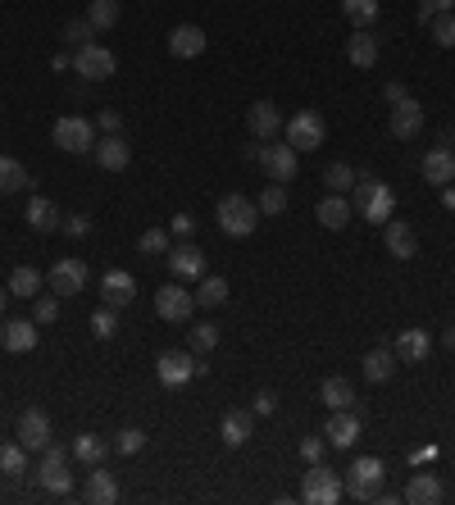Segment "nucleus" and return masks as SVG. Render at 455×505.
Here are the masks:
<instances>
[{"label":"nucleus","instance_id":"nucleus-1","mask_svg":"<svg viewBox=\"0 0 455 505\" xmlns=\"http://www.w3.org/2000/svg\"><path fill=\"white\" fill-rule=\"evenodd\" d=\"M351 192H355V196H351V210H355L360 219H369V223H387V219H391L396 192H391L387 183H378V178H355Z\"/></svg>","mask_w":455,"mask_h":505},{"label":"nucleus","instance_id":"nucleus-2","mask_svg":"<svg viewBox=\"0 0 455 505\" xmlns=\"http://www.w3.org/2000/svg\"><path fill=\"white\" fill-rule=\"evenodd\" d=\"M214 214H219V233H223V237H251V233L260 228V205L246 201V196H237V192L223 196Z\"/></svg>","mask_w":455,"mask_h":505},{"label":"nucleus","instance_id":"nucleus-3","mask_svg":"<svg viewBox=\"0 0 455 505\" xmlns=\"http://www.w3.org/2000/svg\"><path fill=\"white\" fill-rule=\"evenodd\" d=\"M341 496H346V482L337 478V469H328L323 460L310 464V473L301 478V500H310V505H337Z\"/></svg>","mask_w":455,"mask_h":505},{"label":"nucleus","instance_id":"nucleus-4","mask_svg":"<svg viewBox=\"0 0 455 505\" xmlns=\"http://www.w3.org/2000/svg\"><path fill=\"white\" fill-rule=\"evenodd\" d=\"M69 455H74V451H64L60 441H46V451H42V469H37V478H42V487H46L51 496H69V491H74Z\"/></svg>","mask_w":455,"mask_h":505},{"label":"nucleus","instance_id":"nucleus-5","mask_svg":"<svg viewBox=\"0 0 455 505\" xmlns=\"http://www.w3.org/2000/svg\"><path fill=\"white\" fill-rule=\"evenodd\" d=\"M51 137H55V146H60V151H69V155L96 151V124H92V119H83V114H64V119H55Z\"/></svg>","mask_w":455,"mask_h":505},{"label":"nucleus","instance_id":"nucleus-6","mask_svg":"<svg viewBox=\"0 0 455 505\" xmlns=\"http://www.w3.org/2000/svg\"><path fill=\"white\" fill-rule=\"evenodd\" d=\"M382 460L378 455H360L351 469H346V496H355V500H378V491H382Z\"/></svg>","mask_w":455,"mask_h":505},{"label":"nucleus","instance_id":"nucleus-7","mask_svg":"<svg viewBox=\"0 0 455 505\" xmlns=\"http://www.w3.org/2000/svg\"><path fill=\"white\" fill-rule=\"evenodd\" d=\"M282 128H287V146H296V151H319L328 137V124L319 110H296Z\"/></svg>","mask_w":455,"mask_h":505},{"label":"nucleus","instance_id":"nucleus-8","mask_svg":"<svg viewBox=\"0 0 455 505\" xmlns=\"http://www.w3.org/2000/svg\"><path fill=\"white\" fill-rule=\"evenodd\" d=\"M260 160V169L269 173V183H292L296 178V169H301V151L296 146H278V142H264V151L255 155Z\"/></svg>","mask_w":455,"mask_h":505},{"label":"nucleus","instance_id":"nucleus-9","mask_svg":"<svg viewBox=\"0 0 455 505\" xmlns=\"http://www.w3.org/2000/svg\"><path fill=\"white\" fill-rule=\"evenodd\" d=\"M74 69H78L87 83H105V78L119 69V60H114V51H110V46H101V42H87L83 51H74Z\"/></svg>","mask_w":455,"mask_h":505},{"label":"nucleus","instance_id":"nucleus-10","mask_svg":"<svg viewBox=\"0 0 455 505\" xmlns=\"http://www.w3.org/2000/svg\"><path fill=\"white\" fill-rule=\"evenodd\" d=\"M46 282H51L55 296H78V292L87 287V264H83L78 255H60V260L51 264Z\"/></svg>","mask_w":455,"mask_h":505},{"label":"nucleus","instance_id":"nucleus-11","mask_svg":"<svg viewBox=\"0 0 455 505\" xmlns=\"http://www.w3.org/2000/svg\"><path fill=\"white\" fill-rule=\"evenodd\" d=\"M192 310H196V292H187V287H178V282H169V287L155 292V314H160L164 323H187Z\"/></svg>","mask_w":455,"mask_h":505},{"label":"nucleus","instance_id":"nucleus-12","mask_svg":"<svg viewBox=\"0 0 455 505\" xmlns=\"http://www.w3.org/2000/svg\"><path fill=\"white\" fill-rule=\"evenodd\" d=\"M360 432H364V414L360 410H332V419L323 423V437L337 451H351L360 441Z\"/></svg>","mask_w":455,"mask_h":505},{"label":"nucleus","instance_id":"nucleus-13","mask_svg":"<svg viewBox=\"0 0 455 505\" xmlns=\"http://www.w3.org/2000/svg\"><path fill=\"white\" fill-rule=\"evenodd\" d=\"M133 296H137V278H133L128 269H110V273L101 278V301H105L110 310L133 305Z\"/></svg>","mask_w":455,"mask_h":505},{"label":"nucleus","instance_id":"nucleus-14","mask_svg":"<svg viewBox=\"0 0 455 505\" xmlns=\"http://www.w3.org/2000/svg\"><path fill=\"white\" fill-rule=\"evenodd\" d=\"M155 373H160L164 387H183V382H192L196 360H192V351H164V355L155 360Z\"/></svg>","mask_w":455,"mask_h":505},{"label":"nucleus","instance_id":"nucleus-15","mask_svg":"<svg viewBox=\"0 0 455 505\" xmlns=\"http://www.w3.org/2000/svg\"><path fill=\"white\" fill-rule=\"evenodd\" d=\"M387 128H391V137H401V142L419 137V133H423V105L405 96L401 105H391V119H387Z\"/></svg>","mask_w":455,"mask_h":505},{"label":"nucleus","instance_id":"nucleus-16","mask_svg":"<svg viewBox=\"0 0 455 505\" xmlns=\"http://www.w3.org/2000/svg\"><path fill=\"white\" fill-rule=\"evenodd\" d=\"M83 496H87L92 505H114V500H119V478L105 469V460L92 464V473H87V482H83Z\"/></svg>","mask_w":455,"mask_h":505},{"label":"nucleus","instance_id":"nucleus-17","mask_svg":"<svg viewBox=\"0 0 455 505\" xmlns=\"http://www.w3.org/2000/svg\"><path fill=\"white\" fill-rule=\"evenodd\" d=\"M246 128H251L260 142H273V137L282 133V114H278V105H269V101H255V105L246 110Z\"/></svg>","mask_w":455,"mask_h":505},{"label":"nucleus","instance_id":"nucleus-18","mask_svg":"<svg viewBox=\"0 0 455 505\" xmlns=\"http://www.w3.org/2000/svg\"><path fill=\"white\" fill-rule=\"evenodd\" d=\"M382 228H387L382 242H387V251H391L396 260H414V255H419V237H414V228H410L405 219H387Z\"/></svg>","mask_w":455,"mask_h":505},{"label":"nucleus","instance_id":"nucleus-19","mask_svg":"<svg viewBox=\"0 0 455 505\" xmlns=\"http://www.w3.org/2000/svg\"><path fill=\"white\" fill-rule=\"evenodd\" d=\"M169 269H173V278H192V282H201V278H205V251H196L192 242H183V246L169 251Z\"/></svg>","mask_w":455,"mask_h":505},{"label":"nucleus","instance_id":"nucleus-20","mask_svg":"<svg viewBox=\"0 0 455 505\" xmlns=\"http://www.w3.org/2000/svg\"><path fill=\"white\" fill-rule=\"evenodd\" d=\"M0 346L24 355L37 346V319H10V323H0Z\"/></svg>","mask_w":455,"mask_h":505},{"label":"nucleus","instance_id":"nucleus-21","mask_svg":"<svg viewBox=\"0 0 455 505\" xmlns=\"http://www.w3.org/2000/svg\"><path fill=\"white\" fill-rule=\"evenodd\" d=\"M423 178H428L432 187H450V183H455V151H450V146H432V151L423 155Z\"/></svg>","mask_w":455,"mask_h":505},{"label":"nucleus","instance_id":"nucleus-22","mask_svg":"<svg viewBox=\"0 0 455 505\" xmlns=\"http://www.w3.org/2000/svg\"><path fill=\"white\" fill-rule=\"evenodd\" d=\"M205 51V33L196 28V24H178L173 33H169V55L173 60H196Z\"/></svg>","mask_w":455,"mask_h":505},{"label":"nucleus","instance_id":"nucleus-23","mask_svg":"<svg viewBox=\"0 0 455 505\" xmlns=\"http://www.w3.org/2000/svg\"><path fill=\"white\" fill-rule=\"evenodd\" d=\"M391 351H396V360H401V364H423V360H428V351H432V337H428L423 328H405V332L396 337V346H391Z\"/></svg>","mask_w":455,"mask_h":505},{"label":"nucleus","instance_id":"nucleus-24","mask_svg":"<svg viewBox=\"0 0 455 505\" xmlns=\"http://www.w3.org/2000/svg\"><path fill=\"white\" fill-rule=\"evenodd\" d=\"M19 441H24L28 451H46V441H51V419H46V410H24V419H19Z\"/></svg>","mask_w":455,"mask_h":505},{"label":"nucleus","instance_id":"nucleus-25","mask_svg":"<svg viewBox=\"0 0 455 505\" xmlns=\"http://www.w3.org/2000/svg\"><path fill=\"white\" fill-rule=\"evenodd\" d=\"M378 55H382L378 37H373L369 28H355V37L346 42V60H351L355 69H373V64H378Z\"/></svg>","mask_w":455,"mask_h":505},{"label":"nucleus","instance_id":"nucleus-26","mask_svg":"<svg viewBox=\"0 0 455 505\" xmlns=\"http://www.w3.org/2000/svg\"><path fill=\"white\" fill-rule=\"evenodd\" d=\"M351 214H355V210H351V201H346L341 192L323 196V201H319V210H314V219H319V223H323L328 233H341V228L351 223Z\"/></svg>","mask_w":455,"mask_h":505},{"label":"nucleus","instance_id":"nucleus-27","mask_svg":"<svg viewBox=\"0 0 455 505\" xmlns=\"http://www.w3.org/2000/svg\"><path fill=\"white\" fill-rule=\"evenodd\" d=\"M219 432H223V446H246L251 441V432H255V414L251 410H228L223 414V423H219Z\"/></svg>","mask_w":455,"mask_h":505},{"label":"nucleus","instance_id":"nucleus-28","mask_svg":"<svg viewBox=\"0 0 455 505\" xmlns=\"http://www.w3.org/2000/svg\"><path fill=\"white\" fill-rule=\"evenodd\" d=\"M441 496H446V487H441L437 473H410V482H405V500L410 505H437Z\"/></svg>","mask_w":455,"mask_h":505},{"label":"nucleus","instance_id":"nucleus-29","mask_svg":"<svg viewBox=\"0 0 455 505\" xmlns=\"http://www.w3.org/2000/svg\"><path fill=\"white\" fill-rule=\"evenodd\" d=\"M128 160H133V151H128V142H124L119 133H110L105 142H96V164H101V169L124 173V169H128Z\"/></svg>","mask_w":455,"mask_h":505},{"label":"nucleus","instance_id":"nucleus-30","mask_svg":"<svg viewBox=\"0 0 455 505\" xmlns=\"http://www.w3.org/2000/svg\"><path fill=\"white\" fill-rule=\"evenodd\" d=\"M319 401H323L328 410H355V387H351L346 378L332 373V378L319 382Z\"/></svg>","mask_w":455,"mask_h":505},{"label":"nucleus","instance_id":"nucleus-31","mask_svg":"<svg viewBox=\"0 0 455 505\" xmlns=\"http://www.w3.org/2000/svg\"><path fill=\"white\" fill-rule=\"evenodd\" d=\"M24 219H28L33 233H55V228H60V210H55V201H46V196H33Z\"/></svg>","mask_w":455,"mask_h":505},{"label":"nucleus","instance_id":"nucleus-32","mask_svg":"<svg viewBox=\"0 0 455 505\" xmlns=\"http://www.w3.org/2000/svg\"><path fill=\"white\" fill-rule=\"evenodd\" d=\"M396 364H401V360H396L391 346H373V351L364 355V378H369V382H387V378L396 373Z\"/></svg>","mask_w":455,"mask_h":505},{"label":"nucleus","instance_id":"nucleus-33","mask_svg":"<svg viewBox=\"0 0 455 505\" xmlns=\"http://www.w3.org/2000/svg\"><path fill=\"white\" fill-rule=\"evenodd\" d=\"M69 451H74L83 464H101V460L110 455V441H105V437H96V432H78Z\"/></svg>","mask_w":455,"mask_h":505},{"label":"nucleus","instance_id":"nucleus-34","mask_svg":"<svg viewBox=\"0 0 455 505\" xmlns=\"http://www.w3.org/2000/svg\"><path fill=\"white\" fill-rule=\"evenodd\" d=\"M28 187V169L15 155H0V196H15Z\"/></svg>","mask_w":455,"mask_h":505},{"label":"nucleus","instance_id":"nucleus-35","mask_svg":"<svg viewBox=\"0 0 455 505\" xmlns=\"http://www.w3.org/2000/svg\"><path fill=\"white\" fill-rule=\"evenodd\" d=\"M42 292V273L33 269V264H19L15 273H10V296H24V301H33Z\"/></svg>","mask_w":455,"mask_h":505},{"label":"nucleus","instance_id":"nucleus-36","mask_svg":"<svg viewBox=\"0 0 455 505\" xmlns=\"http://www.w3.org/2000/svg\"><path fill=\"white\" fill-rule=\"evenodd\" d=\"M187 346H192L196 355L214 351V346H219V323H214V319H201V323H192V328H187Z\"/></svg>","mask_w":455,"mask_h":505},{"label":"nucleus","instance_id":"nucleus-37","mask_svg":"<svg viewBox=\"0 0 455 505\" xmlns=\"http://www.w3.org/2000/svg\"><path fill=\"white\" fill-rule=\"evenodd\" d=\"M223 301H228V278H214V273H205V278H201V287H196V305L214 310V305H223Z\"/></svg>","mask_w":455,"mask_h":505},{"label":"nucleus","instance_id":"nucleus-38","mask_svg":"<svg viewBox=\"0 0 455 505\" xmlns=\"http://www.w3.org/2000/svg\"><path fill=\"white\" fill-rule=\"evenodd\" d=\"M28 469V446L24 441H5V446H0V473H5V478H19Z\"/></svg>","mask_w":455,"mask_h":505},{"label":"nucleus","instance_id":"nucleus-39","mask_svg":"<svg viewBox=\"0 0 455 505\" xmlns=\"http://www.w3.org/2000/svg\"><path fill=\"white\" fill-rule=\"evenodd\" d=\"M87 19H92L96 33H110V28L119 24V0H92V5H87Z\"/></svg>","mask_w":455,"mask_h":505},{"label":"nucleus","instance_id":"nucleus-40","mask_svg":"<svg viewBox=\"0 0 455 505\" xmlns=\"http://www.w3.org/2000/svg\"><path fill=\"white\" fill-rule=\"evenodd\" d=\"M341 15L355 24V28H369L378 19V0H341Z\"/></svg>","mask_w":455,"mask_h":505},{"label":"nucleus","instance_id":"nucleus-41","mask_svg":"<svg viewBox=\"0 0 455 505\" xmlns=\"http://www.w3.org/2000/svg\"><path fill=\"white\" fill-rule=\"evenodd\" d=\"M60 37H64V46H74V51H83V46H87V42L96 37V28H92V19H69Z\"/></svg>","mask_w":455,"mask_h":505},{"label":"nucleus","instance_id":"nucleus-42","mask_svg":"<svg viewBox=\"0 0 455 505\" xmlns=\"http://www.w3.org/2000/svg\"><path fill=\"white\" fill-rule=\"evenodd\" d=\"M323 183H328V192H351L355 187V169L346 160H337V164L323 169Z\"/></svg>","mask_w":455,"mask_h":505},{"label":"nucleus","instance_id":"nucleus-43","mask_svg":"<svg viewBox=\"0 0 455 505\" xmlns=\"http://www.w3.org/2000/svg\"><path fill=\"white\" fill-rule=\"evenodd\" d=\"M255 205H260V214H282V210H287V187H282V183H269Z\"/></svg>","mask_w":455,"mask_h":505},{"label":"nucleus","instance_id":"nucleus-44","mask_svg":"<svg viewBox=\"0 0 455 505\" xmlns=\"http://www.w3.org/2000/svg\"><path fill=\"white\" fill-rule=\"evenodd\" d=\"M137 251L151 255V260H155V255H169V233H164V228H146V233L137 237Z\"/></svg>","mask_w":455,"mask_h":505},{"label":"nucleus","instance_id":"nucleus-45","mask_svg":"<svg viewBox=\"0 0 455 505\" xmlns=\"http://www.w3.org/2000/svg\"><path fill=\"white\" fill-rule=\"evenodd\" d=\"M92 332H96L101 342H110V337L119 332V319H114V310H110V305H101V310L92 314Z\"/></svg>","mask_w":455,"mask_h":505},{"label":"nucleus","instance_id":"nucleus-46","mask_svg":"<svg viewBox=\"0 0 455 505\" xmlns=\"http://www.w3.org/2000/svg\"><path fill=\"white\" fill-rule=\"evenodd\" d=\"M114 451H119V455H137V451H146V432H142V428H124V432L114 437Z\"/></svg>","mask_w":455,"mask_h":505},{"label":"nucleus","instance_id":"nucleus-47","mask_svg":"<svg viewBox=\"0 0 455 505\" xmlns=\"http://www.w3.org/2000/svg\"><path fill=\"white\" fill-rule=\"evenodd\" d=\"M428 28H432V42H437V46H446V51L455 46V15H437Z\"/></svg>","mask_w":455,"mask_h":505},{"label":"nucleus","instance_id":"nucleus-48","mask_svg":"<svg viewBox=\"0 0 455 505\" xmlns=\"http://www.w3.org/2000/svg\"><path fill=\"white\" fill-rule=\"evenodd\" d=\"M37 305H33V319L37 323H55L60 319V296H33Z\"/></svg>","mask_w":455,"mask_h":505},{"label":"nucleus","instance_id":"nucleus-49","mask_svg":"<svg viewBox=\"0 0 455 505\" xmlns=\"http://www.w3.org/2000/svg\"><path fill=\"white\" fill-rule=\"evenodd\" d=\"M323 451H328V437H323V432H319V437H301V460H305V464H319Z\"/></svg>","mask_w":455,"mask_h":505},{"label":"nucleus","instance_id":"nucleus-50","mask_svg":"<svg viewBox=\"0 0 455 505\" xmlns=\"http://www.w3.org/2000/svg\"><path fill=\"white\" fill-rule=\"evenodd\" d=\"M455 10V0H419V19L423 24H432L437 15H450Z\"/></svg>","mask_w":455,"mask_h":505},{"label":"nucleus","instance_id":"nucleus-51","mask_svg":"<svg viewBox=\"0 0 455 505\" xmlns=\"http://www.w3.org/2000/svg\"><path fill=\"white\" fill-rule=\"evenodd\" d=\"M273 410H278V396H273V391H260V396H255V405H251V414H255V419H269Z\"/></svg>","mask_w":455,"mask_h":505},{"label":"nucleus","instance_id":"nucleus-52","mask_svg":"<svg viewBox=\"0 0 455 505\" xmlns=\"http://www.w3.org/2000/svg\"><path fill=\"white\" fill-rule=\"evenodd\" d=\"M64 233H69V237H87V233H92V219H87V214H69V219H64Z\"/></svg>","mask_w":455,"mask_h":505},{"label":"nucleus","instance_id":"nucleus-53","mask_svg":"<svg viewBox=\"0 0 455 505\" xmlns=\"http://www.w3.org/2000/svg\"><path fill=\"white\" fill-rule=\"evenodd\" d=\"M169 233H173V237H192V233H196V219H192V214H173Z\"/></svg>","mask_w":455,"mask_h":505},{"label":"nucleus","instance_id":"nucleus-54","mask_svg":"<svg viewBox=\"0 0 455 505\" xmlns=\"http://www.w3.org/2000/svg\"><path fill=\"white\" fill-rule=\"evenodd\" d=\"M382 96H387L391 105H401V101H405V83H387V87H382Z\"/></svg>","mask_w":455,"mask_h":505},{"label":"nucleus","instance_id":"nucleus-55","mask_svg":"<svg viewBox=\"0 0 455 505\" xmlns=\"http://www.w3.org/2000/svg\"><path fill=\"white\" fill-rule=\"evenodd\" d=\"M101 128H105V133H119V110H101Z\"/></svg>","mask_w":455,"mask_h":505},{"label":"nucleus","instance_id":"nucleus-56","mask_svg":"<svg viewBox=\"0 0 455 505\" xmlns=\"http://www.w3.org/2000/svg\"><path fill=\"white\" fill-rule=\"evenodd\" d=\"M441 205H450V210H455V187H441Z\"/></svg>","mask_w":455,"mask_h":505},{"label":"nucleus","instance_id":"nucleus-57","mask_svg":"<svg viewBox=\"0 0 455 505\" xmlns=\"http://www.w3.org/2000/svg\"><path fill=\"white\" fill-rule=\"evenodd\" d=\"M441 342H446V346H450V351H455V323H450V328H446V337H441Z\"/></svg>","mask_w":455,"mask_h":505},{"label":"nucleus","instance_id":"nucleus-58","mask_svg":"<svg viewBox=\"0 0 455 505\" xmlns=\"http://www.w3.org/2000/svg\"><path fill=\"white\" fill-rule=\"evenodd\" d=\"M5 301H10V287H0V310H5Z\"/></svg>","mask_w":455,"mask_h":505}]
</instances>
